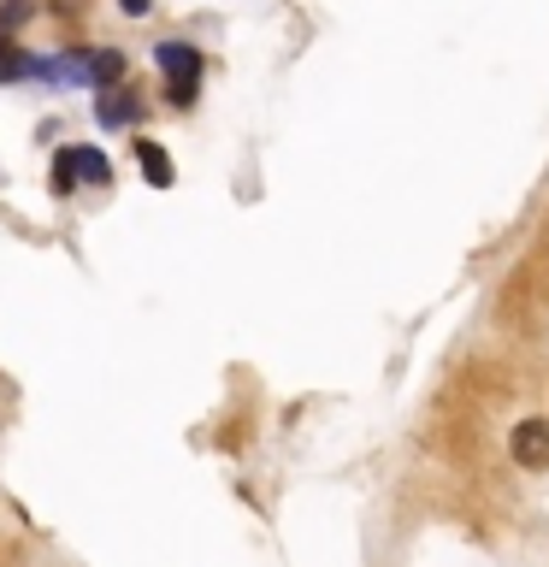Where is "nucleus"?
<instances>
[{
  "instance_id": "obj_1",
  "label": "nucleus",
  "mask_w": 549,
  "mask_h": 567,
  "mask_svg": "<svg viewBox=\"0 0 549 567\" xmlns=\"http://www.w3.org/2000/svg\"><path fill=\"white\" fill-rule=\"evenodd\" d=\"M154 60H159V71H166V95L177 106H189L195 101V83H201V53L184 48V42H159Z\"/></svg>"
},
{
  "instance_id": "obj_2",
  "label": "nucleus",
  "mask_w": 549,
  "mask_h": 567,
  "mask_svg": "<svg viewBox=\"0 0 549 567\" xmlns=\"http://www.w3.org/2000/svg\"><path fill=\"white\" fill-rule=\"evenodd\" d=\"M508 450H514V461L520 467H549V420H520L514 425V437H508Z\"/></svg>"
},
{
  "instance_id": "obj_3",
  "label": "nucleus",
  "mask_w": 549,
  "mask_h": 567,
  "mask_svg": "<svg viewBox=\"0 0 549 567\" xmlns=\"http://www.w3.org/2000/svg\"><path fill=\"white\" fill-rule=\"evenodd\" d=\"M65 154H71V177H83V184H113L106 154H95V148H65Z\"/></svg>"
},
{
  "instance_id": "obj_4",
  "label": "nucleus",
  "mask_w": 549,
  "mask_h": 567,
  "mask_svg": "<svg viewBox=\"0 0 549 567\" xmlns=\"http://www.w3.org/2000/svg\"><path fill=\"white\" fill-rule=\"evenodd\" d=\"M136 159H142V172H148L159 189L172 184V159H166V148H159V142H136Z\"/></svg>"
},
{
  "instance_id": "obj_5",
  "label": "nucleus",
  "mask_w": 549,
  "mask_h": 567,
  "mask_svg": "<svg viewBox=\"0 0 549 567\" xmlns=\"http://www.w3.org/2000/svg\"><path fill=\"white\" fill-rule=\"evenodd\" d=\"M131 113H136V106L124 101V95H101V101H95V118H101V124H124Z\"/></svg>"
},
{
  "instance_id": "obj_6",
  "label": "nucleus",
  "mask_w": 549,
  "mask_h": 567,
  "mask_svg": "<svg viewBox=\"0 0 549 567\" xmlns=\"http://www.w3.org/2000/svg\"><path fill=\"white\" fill-rule=\"evenodd\" d=\"M89 78H101V83H113V78H124V53H95V60H89Z\"/></svg>"
},
{
  "instance_id": "obj_7",
  "label": "nucleus",
  "mask_w": 549,
  "mask_h": 567,
  "mask_svg": "<svg viewBox=\"0 0 549 567\" xmlns=\"http://www.w3.org/2000/svg\"><path fill=\"white\" fill-rule=\"evenodd\" d=\"M24 71H30L24 53H18L12 42H0V83H7V78H24Z\"/></svg>"
},
{
  "instance_id": "obj_8",
  "label": "nucleus",
  "mask_w": 549,
  "mask_h": 567,
  "mask_svg": "<svg viewBox=\"0 0 549 567\" xmlns=\"http://www.w3.org/2000/svg\"><path fill=\"white\" fill-rule=\"evenodd\" d=\"M53 189H60V195H71V189H77V177H71V154H60V159H53Z\"/></svg>"
},
{
  "instance_id": "obj_9",
  "label": "nucleus",
  "mask_w": 549,
  "mask_h": 567,
  "mask_svg": "<svg viewBox=\"0 0 549 567\" xmlns=\"http://www.w3.org/2000/svg\"><path fill=\"white\" fill-rule=\"evenodd\" d=\"M0 18H7V24H24V18H30V0H7V7H0Z\"/></svg>"
},
{
  "instance_id": "obj_10",
  "label": "nucleus",
  "mask_w": 549,
  "mask_h": 567,
  "mask_svg": "<svg viewBox=\"0 0 549 567\" xmlns=\"http://www.w3.org/2000/svg\"><path fill=\"white\" fill-rule=\"evenodd\" d=\"M124 12H131V18H142V12H148V0H124Z\"/></svg>"
}]
</instances>
